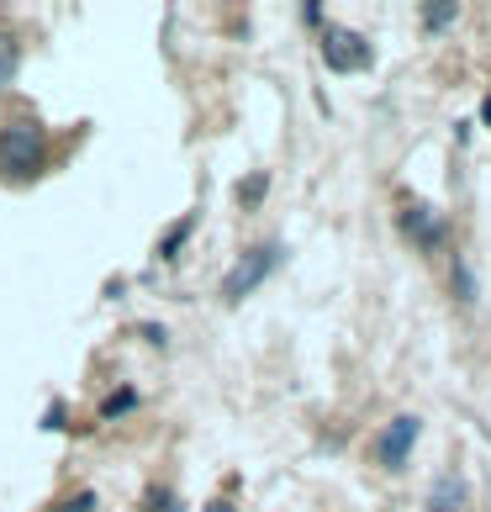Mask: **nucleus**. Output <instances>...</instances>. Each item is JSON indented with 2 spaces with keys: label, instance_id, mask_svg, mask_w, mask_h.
Here are the masks:
<instances>
[{
  "label": "nucleus",
  "instance_id": "39448f33",
  "mask_svg": "<svg viewBox=\"0 0 491 512\" xmlns=\"http://www.w3.org/2000/svg\"><path fill=\"white\" fill-rule=\"evenodd\" d=\"M16 69H22V48H16L11 32H0V90L16 80Z\"/></svg>",
  "mask_w": 491,
  "mask_h": 512
},
{
  "label": "nucleus",
  "instance_id": "20e7f679",
  "mask_svg": "<svg viewBox=\"0 0 491 512\" xmlns=\"http://www.w3.org/2000/svg\"><path fill=\"white\" fill-rule=\"evenodd\" d=\"M412 439H418V417H396V423L381 433V460L391 470H402L407 454H412Z\"/></svg>",
  "mask_w": 491,
  "mask_h": 512
},
{
  "label": "nucleus",
  "instance_id": "4468645a",
  "mask_svg": "<svg viewBox=\"0 0 491 512\" xmlns=\"http://www.w3.org/2000/svg\"><path fill=\"white\" fill-rule=\"evenodd\" d=\"M486 122H491V101H486Z\"/></svg>",
  "mask_w": 491,
  "mask_h": 512
},
{
  "label": "nucleus",
  "instance_id": "ddd939ff",
  "mask_svg": "<svg viewBox=\"0 0 491 512\" xmlns=\"http://www.w3.org/2000/svg\"><path fill=\"white\" fill-rule=\"evenodd\" d=\"M212 512H233V507H228V502H212Z\"/></svg>",
  "mask_w": 491,
  "mask_h": 512
},
{
  "label": "nucleus",
  "instance_id": "9b49d317",
  "mask_svg": "<svg viewBox=\"0 0 491 512\" xmlns=\"http://www.w3.org/2000/svg\"><path fill=\"white\" fill-rule=\"evenodd\" d=\"M64 512H96V497H90V491H85V497H74Z\"/></svg>",
  "mask_w": 491,
  "mask_h": 512
},
{
  "label": "nucleus",
  "instance_id": "f257e3e1",
  "mask_svg": "<svg viewBox=\"0 0 491 512\" xmlns=\"http://www.w3.org/2000/svg\"><path fill=\"white\" fill-rule=\"evenodd\" d=\"M48 164V138L37 122H6L0 127V169L11 180H32Z\"/></svg>",
  "mask_w": 491,
  "mask_h": 512
},
{
  "label": "nucleus",
  "instance_id": "1a4fd4ad",
  "mask_svg": "<svg viewBox=\"0 0 491 512\" xmlns=\"http://www.w3.org/2000/svg\"><path fill=\"white\" fill-rule=\"evenodd\" d=\"M127 407H138V391H132V386H122L117 396H111V402H106V417H122Z\"/></svg>",
  "mask_w": 491,
  "mask_h": 512
},
{
  "label": "nucleus",
  "instance_id": "f8f14e48",
  "mask_svg": "<svg viewBox=\"0 0 491 512\" xmlns=\"http://www.w3.org/2000/svg\"><path fill=\"white\" fill-rule=\"evenodd\" d=\"M148 507H154V512H175V507H169V497H164V491H154V497H148Z\"/></svg>",
  "mask_w": 491,
  "mask_h": 512
},
{
  "label": "nucleus",
  "instance_id": "9d476101",
  "mask_svg": "<svg viewBox=\"0 0 491 512\" xmlns=\"http://www.w3.org/2000/svg\"><path fill=\"white\" fill-rule=\"evenodd\" d=\"M264 185H270L264 175H249V180H243V201H259V191H264Z\"/></svg>",
  "mask_w": 491,
  "mask_h": 512
},
{
  "label": "nucleus",
  "instance_id": "7ed1b4c3",
  "mask_svg": "<svg viewBox=\"0 0 491 512\" xmlns=\"http://www.w3.org/2000/svg\"><path fill=\"white\" fill-rule=\"evenodd\" d=\"M270 259H275L270 249H249V254L238 259V270H233L228 280H222V296H228V301H238V296H249V291L259 286V280L270 275Z\"/></svg>",
  "mask_w": 491,
  "mask_h": 512
},
{
  "label": "nucleus",
  "instance_id": "f03ea898",
  "mask_svg": "<svg viewBox=\"0 0 491 512\" xmlns=\"http://www.w3.org/2000/svg\"><path fill=\"white\" fill-rule=\"evenodd\" d=\"M323 53H328V64L338 74H349V69H365L370 64V48H365V37H354L344 27H328L323 32Z\"/></svg>",
  "mask_w": 491,
  "mask_h": 512
},
{
  "label": "nucleus",
  "instance_id": "0eeeda50",
  "mask_svg": "<svg viewBox=\"0 0 491 512\" xmlns=\"http://www.w3.org/2000/svg\"><path fill=\"white\" fill-rule=\"evenodd\" d=\"M460 16V6H423V22H428V32H439V27H449Z\"/></svg>",
  "mask_w": 491,
  "mask_h": 512
},
{
  "label": "nucleus",
  "instance_id": "423d86ee",
  "mask_svg": "<svg viewBox=\"0 0 491 512\" xmlns=\"http://www.w3.org/2000/svg\"><path fill=\"white\" fill-rule=\"evenodd\" d=\"M407 233L418 238V243L439 238V212H428V206H412V212H407Z\"/></svg>",
  "mask_w": 491,
  "mask_h": 512
},
{
  "label": "nucleus",
  "instance_id": "6e6552de",
  "mask_svg": "<svg viewBox=\"0 0 491 512\" xmlns=\"http://www.w3.org/2000/svg\"><path fill=\"white\" fill-rule=\"evenodd\" d=\"M455 502H460V476H444V486H439V502H433V512H455Z\"/></svg>",
  "mask_w": 491,
  "mask_h": 512
}]
</instances>
